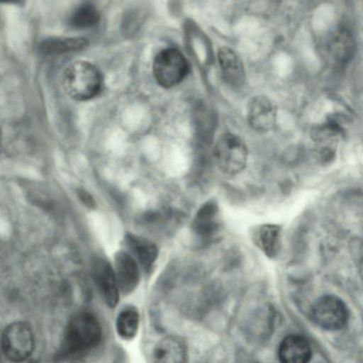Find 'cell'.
Here are the masks:
<instances>
[{
	"instance_id": "obj_19",
	"label": "cell",
	"mask_w": 363,
	"mask_h": 363,
	"mask_svg": "<svg viewBox=\"0 0 363 363\" xmlns=\"http://www.w3.org/2000/svg\"><path fill=\"white\" fill-rule=\"evenodd\" d=\"M329 48L334 56L339 59L350 57L354 49V43L350 33L345 30H337L329 42Z\"/></svg>"
},
{
	"instance_id": "obj_21",
	"label": "cell",
	"mask_w": 363,
	"mask_h": 363,
	"mask_svg": "<svg viewBox=\"0 0 363 363\" xmlns=\"http://www.w3.org/2000/svg\"><path fill=\"white\" fill-rule=\"evenodd\" d=\"M18 0H1V3H12V2H16Z\"/></svg>"
},
{
	"instance_id": "obj_5",
	"label": "cell",
	"mask_w": 363,
	"mask_h": 363,
	"mask_svg": "<svg viewBox=\"0 0 363 363\" xmlns=\"http://www.w3.org/2000/svg\"><path fill=\"white\" fill-rule=\"evenodd\" d=\"M152 69L157 82L164 88H170L183 81L189 72V65L179 50L167 48L155 56Z\"/></svg>"
},
{
	"instance_id": "obj_13",
	"label": "cell",
	"mask_w": 363,
	"mask_h": 363,
	"mask_svg": "<svg viewBox=\"0 0 363 363\" xmlns=\"http://www.w3.org/2000/svg\"><path fill=\"white\" fill-rule=\"evenodd\" d=\"M219 65L224 81L233 86H239L245 79V70L241 60L228 47H222L218 52Z\"/></svg>"
},
{
	"instance_id": "obj_6",
	"label": "cell",
	"mask_w": 363,
	"mask_h": 363,
	"mask_svg": "<svg viewBox=\"0 0 363 363\" xmlns=\"http://www.w3.org/2000/svg\"><path fill=\"white\" fill-rule=\"evenodd\" d=\"M311 316L319 327L328 330H337L347 325L349 311L345 303L338 297L325 295L313 303Z\"/></svg>"
},
{
	"instance_id": "obj_20",
	"label": "cell",
	"mask_w": 363,
	"mask_h": 363,
	"mask_svg": "<svg viewBox=\"0 0 363 363\" xmlns=\"http://www.w3.org/2000/svg\"><path fill=\"white\" fill-rule=\"evenodd\" d=\"M77 195L81 201L88 208H94L96 206L95 201L92 196L83 189L77 190Z\"/></svg>"
},
{
	"instance_id": "obj_4",
	"label": "cell",
	"mask_w": 363,
	"mask_h": 363,
	"mask_svg": "<svg viewBox=\"0 0 363 363\" xmlns=\"http://www.w3.org/2000/svg\"><path fill=\"white\" fill-rule=\"evenodd\" d=\"M213 157L216 165L223 172L235 174L245 168L247 149L239 136L225 133L216 141L213 148Z\"/></svg>"
},
{
	"instance_id": "obj_17",
	"label": "cell",
	"mask_w": 363,
	"mask_h": 363,
	"mask_svg": "<svg viewBox=\"0 0 363 363\" xmlns=\"http://www.w3.org/2000/svg\"><path fill=\"white\" fill-rule=\"evenodd\" d=\"M139 325L140 313L135 307L126 306L118 313L116 320V330L121 339L133 340L138 333Z\"/></svg>"
},
{
	"instance_id": "obj_10",
	"label": "cell",
	"mask_w": 363,
	"mask_h": 363,
	"mask_svg": "<svg viewBox=\"0 0 363 363\" xmlns=\"http://www.w3.org/2000/svg\"><path fill=\"white\" fill-rule=\"evenodd\" d=\"M128 252L138 261L145 272H149L157 260L158 249L147 238L128 233L124 238Z\"/></svg>"
},
{
	"instance_id": "obj_7",
	"label": "cell",
	"mask_w": 363,
	"mask_h": 363,
	"mask_svg": "<svg viewBox=\"0 0 363 363\" xmlns=\"http://www.w3.org/2000/svg\"><path fill=\"white\" fill-rule=\"evenodd\" d=\"M91 275L104 302L110 308L116 307L120 289L111 264L104 258H95L91 264Z\"/></svg>"
},
{
	"instance_id": "obj_3",
	"label": "cell",
	"mask_w": 363,
	"mask_h": 363,
	"mask_svg": "<svg viewBox=\"0 0 363 363\" xmlns=\"http://www.w3.org/2000/svg\"><path fill=\"white\" fill-rule=\"evenodd\" d=\"M35 347V338L30 327L23 321L8 325L2 332L1 350L3 355L14 362L27 359Z\"/></svg>"
},
{
	"instance_id": "obj_15",
	"label": "cell",
	"mask_w": 363,
	"mask_h": 363,
	"mask_svg": "<svg viewBox=\"0 0 363 363\" xmlns=\"http://www.w3.org/2000/svg\"><path fill=\"white\" fill-rule=\"evenodd\" d=\"M258 247L269 258L277 255L280 249L281 229L272 224H264L258 227L254 234Z\"/></svg>"
},
{
	"instance_id": "obj_1",
	"label": "cell",
	"mask_w": 363,
	"mask_h": 363,
	"mask_svg": "<svg viewBox=\"0 0 363 363\" xmlns=\"http://www.w3.org/2000/svg\"><path fill=\"white\" fill-rule=\"evenodd\" d=\"M102 334L101 323L94 314L79 312L66 325L57 357L69 359L85 356L100 344Z\"/></svg>"
},
{
	"instance_id": "obj_18",
	"label": "cell",
	"mask_w": 363,
	"mask_h": 363,
	"mask_svg": "<svg viewBox=\"0 0 363 363\" xmlns=\"http://www.w3.org/2000/svg\"><path fill=\"white\" fill-rule=\"evenodd\" d=\"M100 21V13L90 2H84L76 7L68 18L69 26L84 29L96 26Z\"/></svg>"
},
{
	"instance_id": "obj_14",
	"label": "cell",
	"mask_w": 363,
	"mask_h": 363,
	"mask_svg": "<svg viewBox=\"0 0 363 363\" xmlns=\"http://www.w3.org/2000/svg\"><path fill=\"white\" fill-rule=\"evenodd\" d=\"M89 45L83 37H52L43 40L38 45L40 53L46 55L80 51Z\"/></svg>"
},
{
	"instance_id": "obj_9",
	"label": "cell",
	"mask_w": 363,
	"mask_h": 363,
	"mask_svg": "<svg viewBox=\"0 0 363 363\" xmlns=\"http://www.w3.org/2000/svg\"><path fill=\"white\" fill-rule=\"evenodd\" d=\"M247 116L252 128L265 132L272 129L275 124L277 108L269 98L257 96L250 101Z\"/></svg>"
},
{
	"instance_id": "obj_12",
	"label": "cell",
	"mask_w": 363,
	"mask_h": 363,
	"mask_svg": "<svg viewBox=\"0 0 363 363\" xmlns=\"http://www.w3.org/2000/svg\"><path fill=\"white\" fill-rule=\"evenodd\" d=\"M152 357L156 362L182 363L188 358V350L185 342L177 336H167L155 346Z\"/></svg>"
},
{
	"instance_id": "obj_2",
	"label": "cell",
	"mask_w": 363,
	"mask_h": 363,
	"mask_svg": "<svg viewBox=\"0 0 363 363\" xmlns=\"http://www.w3.org/2000/svg\"><path fill=\"white\" fill-rule=\"evenodd\" d=\"M62 84L66 93L73 99L89 100L95 97L101 89V73L89 62L76 61L65 69Z\"/></svg>"
},
{
	"instance_id": "obj_8",
	"label": "cell",
	"mask_w": 363,
	"mask_h": 363,
	"mask_svg": "<svg viewBox=\"0 0 363 363\" xmlns=\"http://www.w3.org/2000/svg\"><path fill=\"white\" fill-rule=\"evenodd\" d=\"M120 291L128 295L138 286L140 281L139 263L125 250H118L114 256L113 267Z\"/></svg>"
},
{
	"instance_id": "obj_16",
	"label": "cell",
	"mask_w": 363,
	"mask_h": 363,
	"mask_svg": "<svg viewBox=\"0 0 363 363\" xmlns=\"http://www.w3.org/2000/svg\"><path fill=\"white\" fill-rule=\"evenodd\" d=\"M218 208L215 203H207L203 206L196 215L193 228L196 234L203 238L213 236L218 228L216 220Z\"/></svg>"
},
{
	"instance_id": "obj_11",
	"label": "cell",
	"mask_w": 363,
	"mask_h": 363,
	"mask_svg": "<svg viewBox=\"0 0 363 363\" xmlns=\"http://www.w3.org/2000/svg\"><path fill=\"white\" fill-rule=\"evenodd\" d=\"M312 350L307 340L298 335L286 336L281 342L278 357L284 363H306L311 358Z\"/></svg>"
}]
</instances>
